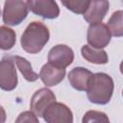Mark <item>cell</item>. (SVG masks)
I'll return each instance as SVG.
<instances>
[{"label": "cell", "mask_w": 123, "mask_h": 123, "mask_svg": "<svg viewBox=\"0 0 123 123\" xmlns=\"http://www.w3.org/2000/svg\"><path fill=\"white\" fill-rule=\"evenodd\" d=\"M50 37L49 29L46 25L39 21H33L29 23L23 32L20 44L24 51L30 54L39 53Z\"/></svg>", "instance_id": "obj_1"}, {"label": "cell", "mask_w": 123, "mask_h": 123, "mask_svg": "<svg viewBox=\"0 0 123 123\" xmlns=\"http://www.w3.org/2000/svg\"><path fill=\"white\" fill-rule=\"evenodd\" d=\"M114 84L112 78L103 72L92 74L86 89L87 99L97 105H106L113 93Z\"/></svg>", "instance_id": "obj_2"}, {"label": "cell", "mask_w": 123, "mask_h": 123, "mask_svg": "<svg viewBox=\"0 0 123 123\" xmlns=\"http://www.w3.org/2000/svg\"><path fill=\"white\" fill-rule=\"evenodd\" d=\"M27 1L8 0L4 3L3 22L8 26L19 25L28 15Z\"/></svg>", "instance_id": "obj_3"}, {"label": "cell", "mask_w": 123, "mask_h": 123, "mask_svg": "<svg viewBox=\"0 0 123 123\" xmlns=\"http://www.w3.org/2000/svg\"><path fill=\"white\" fill-rule=\"evenodd\" d=\"M17 82L14 61L12 57L5 56L0 61V88L6 91H12L16 87Z\"/></svg>", "instance_id": "obj_4"}, {"label": "cell", "mask_w": 123, "mask_h": 123, "mask_svg": "<svg viewBox=\"0 0 123 123\" xmlns=\"http://www.w3.org/2000/svg\"><path fill=\"white\" fill-rule=\"evenodd\" d=\"M111 33L104 23L90 24L87 29L86 40L90 47L94 49H103L111 41Z\"/></svg>", "instance_id": "obj_5"}, {"label": "cell", "mask_w": 123, "mask_h": 123, "mask_svg": "<svg viewBox=\"0 0 123 123\" xmlns=\"http://www.w3.org/2000/svg\"><path fill=\"white\" fill-rule=\"evenodd\" d=\"M55 102L56 96L52 90H50L47 87L39 88L33 94L31 98V111L34 112L37 116L42 117V114L46 111V109Z\"/></svg>", "instance_id": "obj_6"}, {"label": "cell", "mask_w": 123, "mask_h": 123, "mask_svg": "<svg viewBox=\"0 0 123 123\" xmlns=\"http://www.w3.org/2000/svg\"><path fill=\"white\" fill-rule=\"evenodd\" d=\"M46 123H73L71 110L64 104L55 102L49 106L42 114Z\"/></svg>", "instance_id": "obj_7"}, {"label": "cell", "mask_w": 123, "mask_h": 123, "mask_svg": "<svg viewBox=\"0 0 123 123\" xmlns=\"http://www.w3.org/2000/svg\"><path fill=\"white\" fill-rule=\"evenodd\" d=\"M74 52L73 50L64 44H58L50 49L48 53V63L59 67L65 68L73 62Z\"/></svg>", "instance_id": "obj_8"}, {"label": "cell", "mask_w": 123, "mask_h": 123, "mask_svg": "<svg viewBox=\"0 0 123 123\" xmlns=\"http://www.w3.org/2000/svg\"><path fill=\"white\" fill-rule=\"evenodd\" d=\"M29 10L37 15L46 19L57 18L60 14V8L53 0H31L27 1Z\"/></svg>", "instance_id": "obj_9"}, {"label": "cell", "mask_w": 123, "mask_h": 123, "mask_svg": "<svg viewBox=\"0 0 123 123\" xmlns=\"http://www.w3.org/2000/svg\"><path fill=\"white\" fill-rule=\"evenodd\" d=\"M110 2L105 0L90 1L89 6L84 13V18L89 24L101 23L109 12Z\"/></svg>", "instance_id": "obj_10"}, {"label": "cell", "mask_w": 123, "mask_h": 123, "mask_svg": "<svg viewBox=\"0 0 123 123\" xmlns=\"http://www.w3.org/2000/svg\"><path fill=\"white\" fill-rule=\"evenodd\" d=\"M65 76V69L56 67L50 63H45L39 72L38 77L46 86H54L59 85Z\"/></svg>", "instance_id": "obj_11"}, {"label": "cell", "mask_w": 123, "mask_h": 123, "mask_svg": "<svg viewBox=\"0 0 123 123\" xmlns=\"http://www.w3.org/2000/svg\"><path fill=\"white\" fill-rule=\"evenodd\" d=\"M92 72L85 67H75L68 73V81L71 86L79 91H86Z\"/></svg>", "instance_id": "obj_12"}, {"label": "cell", "mask_w": 123, "mask_h": 123, "mask_svg": "<svg viewBox=\"0 0 123 123\" xmlns=\"http://www.w3.org/2000/svg\"><path fill=\"white\" fill-rule=\"evenodd\" d=\"M82 57L95 64H106L109 61L108 54L103 49H94L89 45H83L81 48Z\"/></svg>", "instance_id": "obj_13"}, {"label": "cell", "mask_w": 123, "mask_h": 123, "mask_svg": "<svg viewBox=\"0 0 123 123\" xmlns=\"http://www.w3.org/2000/svg\"><path fill=\"white\" fill-rule=\"evenodd\" d=\"M12 59L15 62L17 68L19 69V71L21 72V74L23 75V77L26 81L35 82L39 78L38 75L33 70V67L28 60H26L25 58L20 57V56H13Z\"/></svg>", "instance_id": "obj_14"}, {"label": "cell", "mask_w": 123, "mask_h": 123, "mask_svg": "<svg viewBox=\"0 0 123 123\" xmlns=\"http://www.w3.org/2000/svg\"><path fill=\"white\" fill-rule=\"evenodd\" d=\"M107 27L111 33V36L119 37L123 36V12H114L108 21Z\"/></svg>", "instance_id": "obj_15"}, {"label": "cell", "mask_w": 123, "mask_h": 123, "mask_svg": "<svg viewBox=\"0 0 123 123\" xmlns=\"http://www.w3.org/2000/svg\"><path fill=\"white\" fill-rule=\"evenodd\" d=\"M16 42L15 32L8 26H0V49L11 50Z\"/></svg>", "instance_id": "obj_16"}, {"label": "cell", "mask_w": 123, "mask_h": 123, "mask_svg": "<svg viewBox=\"0 0 123 123\" xmlns=\"http://www.w3.org/2000/svg\"><path fill=\"white\" fill-rule=\"evenodd\" d=\"M82 123H110V119L105 112L91 110L85 113Z\"/></svg>", "instance_id": "obj_17"}, {"label": "cell", "mask_w": 123, "mask_h": 123, "mask_svg": "<svg viewBox=\"0 0 123 123\" xmlns=\"http://www.w3.org/2000/svg\"><path fill=\"white\" fill-rule=\"evenodd\" d=\"M90 1L80 0V1H62V4L69 11L77 14H84L89 6Z\"/></svg>", "instance_id": "obj_18"}, {"label": "cell", "mask_w": 123, "mask_h": 123, "mask_svg": "<svg viewBox=\"0 0 123 123\" xmlns=\"http://www.w3.org/2000/svg\"><path fill=\"white\" fill-rule=\"evenodd\" d=\"M14 123H39V121L34 112L31 111H25L17 116Z\"/></svg>", "instance_id": "obj_19"}, {"label": "cell", "mask_w": 123, "mask_h": 123, "mask_svg": "<svg viewBox=\"0 0 123 123\" xmlns=\"http://www.w3.org/2000/svg\"><path fill=\"white\" fill-rule=\"evenodd\" d=\"M6 118H7L6 111H5L4 108L2 106H0V123H5Z\"/></svg>", "instance_id": "obj_20"}, {"label": "cell", "mask_w": 123, "mask_h": 123, "mask_svg": "<svg viewBox=\"0 0 123 123\" xmlns=\"http://www.w3.org/2000/svg\"><path fill=\"white\" fill-rule=\"evenodd\" d=\"M0 15H1V9H0Z\"/></svg>", "instance_id": "obj_21"}]
</instances>
